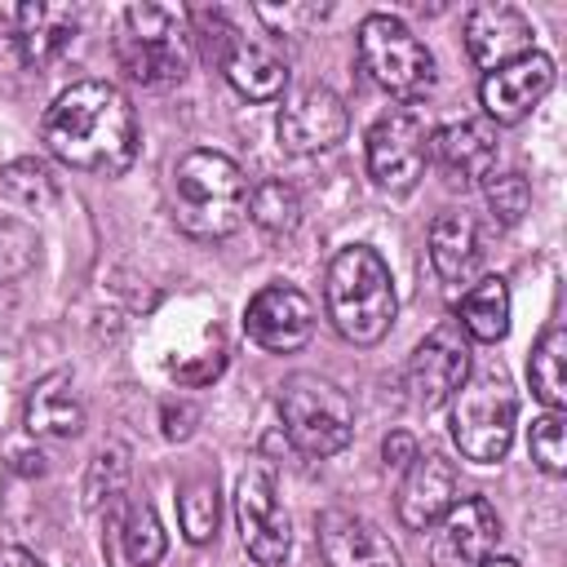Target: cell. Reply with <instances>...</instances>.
Segmentation results:
<instances>
[{
    "mask_svg": "<svg viewBox=\"0 0 567 567\" xmlns=\"http://www.w3.org/2000/svg\"><path fill=\"white\" fill-rule=\"evenodd\" d=\"M40 137L66 168L93 177H120L137 159L133 102L106 80H75L62 89L40 120Z\"/></svg>",
    "mask_w": 567,
    "mask_h": 567,
    "instance_id": "cell-1",
    "label": "cell"
},
{
    "mask_svg": "<svg viewBox=\"0 0 567 567\" xmlns=\"http://www.w3.org/2000/svg\"><path fill=\"white\" fill-rule=\"evenodd\" d=\"M248 177L221 151H186L173 164V221L190 239H226L248 217Z\"/></svg>",
    "mask_w": 567,
    "mask_h": 567,
    "instance_id": "cell-2",
    "label": "cell"
},
{
    "mask_svg": "<svg viewBox=\"0 0 567 567\" xmlns=\"http://www.w3.org/2000/svg\"><path fill=\"white\" fill-rule=\"evenodd\" d=\"M323 306L332 328L354 346H377L394 323V279L377 248L350 244L328 261Z\"/></svg>",
    "mask_w": 567,
    "mask_h": 567,
    "instance_id": "cell-3",
    "label": "cell"
},
{
    "mask_svg": "<svg viewBox=\"0 0 567 567\" xmlns=\"http://www.w3.org/2000/svg\"><path fill=\"white\" fill-rule=\"evenodd\" d=\"M275 408H279V421H284V434L292 439V447L301 456H337L350 439H354V403L350 394L319 377V372H292L279 394H275Z\"/></svg>",
    "mask_w": 567,
    "mask_h": 567,
    "instance_id": "cell-4",
    "label": "cell"
},
{
    "mask_svg": "<svg viewBox=\"0 0 567 567\" xmlns=\"http://www.w3.org/2000/svg\"><path fill=\"white\" fill-rule=\"evenodd\" d=\"M514 416H518V399L505 368L483 363L478 372H470L452 394V439L461 456L478 465H496L509 452Z\"/></svg>",
    "mask_w": 567,
    "mask_h": 567,
    "instance_id": "cell-5",
    "label": "cell"
},
{
    "mask_svg": "<svg viewBox=\"0 0 567 567\" xmlns=\"http://www.w3.org/2000/svg\"><path fill=\"white\" fill-rule=\"evenodd\" d=\"M115 62L137 84H177L190 66V31L164 4H128L115 31Z\"/></svg>",
    "mask_w": 567,
    "mask_h": 567,
    "instance_id": "cell-6",
    "label": "cell"
},
{
    "mask_svg": "<svg viewBox=\"0 0 567 567\" xmlns=\"http://www.w3.org/2000/svg\"><path fill=\"white\" fill-rule=\"evenodd\" d=\"M363 75L399 102H416L434 89V53L394 13H368L354 35Z\"/></svg>",
    "mask_w": 567,
    "mask_h": 567,
    "instance_id": "cell-7",
    "label": "cell"
},
{
    "mask_svg": "<svg viewBox=\"0 0 567 567\" xmlns=\"http://www.w3.org/2000/svg\"><path fill=\"white\" fill-rule=\"evenodd\" d=\"M430 120L416 106H394L368 128V177L385 195H408L430 164Z\"/></svg>",
    "mask_w": 567,
    "mask_h": 567,
    "instance_id": "cell-8",
    "label": "cell"
},
{
    "mask_svg": "<svg viewBox=\"0 0 567 567\" xmlns=\"http://www.w3.org/2000/svg\"><path fill=\"white\" fill-rule=\"evenodd\" d=\"M235 518H239V536L244 549L257 567H279L292 549V527L288 514L279 505L275 478L266 465H248L235 483Z\"/></svg>",
    "mask_w": 567,
    "mask_h": 567,
    "instance_id": "cell-9",
    "label": "cell"
},
{
    "mask_svg": "<svg viewBox=\"0 0 567 567\" xmlns=\"http://www.w3.org/2000/svg\"><path fill=\"white\" fill-rule=\"evenodd\" d=\"M470 377V337L443 319L434 332H425V341L412 350L408 363V390L416 408H439L456 394V385Z\"/></svg>",
    "mask_w": 567,
    "mask_h": 567,
    "instance_id": "cell-10",
    "label": "cell"
},
{
    "mask_svg": "<svg viewBox=\"0 0 567 567\" xmlns=\"http://www.w3.org/2000/svg\"><path fill=\"white\" fill-rule=\"evenodd\" d=\"M248 337L270 354H292L315 332V301L292 284H266L244 310Z\"/></svg>",
    "mask_w": 567,
    "mask_h": 567,
    "instance_id": "cell-11",
    "label": "cell"
},
{
    "mask_svg": "<svg viewBox=\"0 0 567 567\" xmlns=\"http://www.w3.org/2000/svg\"><path fill=\"white\" fill-rule=\"evenodd\" d=\"M501 518L483 496L456 501L430 532V567H478L487 554H496Z\"/></svg>",
    "mask_w": 567,
    "mask_h": 567,
    "instance_id": "cell-12",
    "label": "cell"
},
{
    "mask_svg": "<svg viewBox=\"0 0 567 567\" xmlns=\"http://www.w3.org/2000/svg\"><path fill=\"white\" fill-rule=\"evenodd\" d=\"M350 128V111L346 102L323 89V84H310V89H297L284 106H279V142L284 151L292 155H319V151H332Z\"/></svg>",
    "mask_w": 567,
    "mask_h": 567,
    "instance_id": "cell-13",
    "label": "cell"
},
{
    "mask_svg": "<svg viewBox=\"0 0 567 567\" xmlns=\"http://www.w3.org/2000/svg\"><path fill=\"white\" fill-rule=\"evenodd\" d=\"M554 89V62L545 53H527V58H514L496 71L483 75V111L492 124H518L532 115V106Z\"/></svg>",
    "mask_w": 567,
    "mask_h": 567,
    "instance_id": "cell-14",
    "label": "cell"
},
{
    "mask_svg": "<svg viewBox=\"0 0 567 567\" xmlns=\"http://www.w3.org/2000/svg\"><path fill=\"white\" fill-rule=\"evenodd\" d=\"M315 540L328 567H403V554L390 545V536L350 509H323Z\"/></svg>",
    "mask_w": 567,
    "mask_h": 567,
    "instance_id": "cell-15",
    "label": "cell"
},
{
    "mask_svg": "<svg viewBox=\"0 0 567 567\" xmlns=\"http://www.w3.org/2000/svg\"><path fill=\"white\" fill-rule=\"evenodd\" d=\"M461 483H456V470L439 456V452H430V456H412V465H408V474H403V483H399V501H394V509H399V523L403 527H412V532H425V527H434L461 496Z\"/></svg>",
    "mask_w": 567,
    "mask_h": 567,
    "instance_id": "cell-16",
    "label": "cell"
},
{
    "mask_svg": "<svg viewBox=\"0 0 567 567\" xmlns=\"http://www.w3.org/2000/svg\"><path fill=\"white\" fill-rule=\"evenodd\" d=\"M465 49L483 71H496L514 58L532 53V22L514 4H478L465 18Z\"/></svg>",
    "mask_w": 567,
    "mask_h": 567,
    "instance_id": "cell-17",
    "label": "cell"
},
{
    "mask_svg": "<svg viewBox=\"0 0 567 567\" xmlns=\"http://www.w3.org/2000/svg\"><path fill=\"white\" fill-rule=\"evenodd\" d=\"M217 66L230 80V89L244 93L248 102H275L288 84V62L275 53V44H266L261 35H244L239 27L221 44Z\"/></svg>",
    "mask_w": 567,
    "mask_h": 567,
    "instance_id": "cell-18",
    "label": "cell"
},
{
    "mask_svg": "<svg viewBox=\"0 0 567 567\" xmlns=\"http://www.w3.org/2000/svg\"><path fill=\"white\" fill-rule=\"evenodd\" d=\"M430 159L447 173L452 186H474L496 168V128L487 120H456L430 133Z\"/></svg>",
    "mask_w": 567,
    "mask_h": 567,
    "instance_id": "cell-19",
    "label": "cell"
},
{
    "mask_svg": "<svg viewBox=\"0 0 567 567\" xmlns=\"http://www.w3.org/2000/svg\"><path fill=\"white\" fill-rule=\"evenodd\" d=\"M106 558L111 567H155L164 558V523L151 501H120L106 509Z\"/></svg>",
    "mask_w": 567,
    "mask_h": 567,
    "instance_id": "cell-20",
    "label": "cell"
},
{
    "mask_svg": "<svg viewBox=\"0 0 567 567\" xmlns=\"http://www.w3.org/2000/svg\"><path fill=\"white\" fill-rule=\"evenodd\" d=\"M430 266L452 288L474 284V275L483 266V239H478V226H474L470 213L447 208L430 221Z\"/></svg>",
    "mask_w": 567,
    "mask_h": 567,
    "instance_id": "cell-21",
    "label": "cell"
},
{
    "mask_svg": "<svg viewBox=\"0 0 567 567\" xmlns=\"http://www.w3.org/2000/svg\"><path fill=\"white\" fill-rule=\"evenodd\" d=\"M27 430L35 439H75L84 430V403L75 394L71 372H49L31 385L27 394V412H22Z\"/></svg>",
    "mask_w": 567,
    "mask_h": 567,
    "instance_id": "cell-22",
    "label": "cell"
},
{
    "mask_svg": "<svg viewBox=\"0 0 567 567\" xmlns=\"http://www.w3.org/2000/svg\"><path fill=\"white\" fill-rule=\"evenodd\" d=\"M452 323L470 337V341H501L509 332V288L501 275H483L474 279L461 301H456V315Z\"/></svg>",
    "mask_w": 567,
    "mask_h": 567,
    "instance_id": "cell-23",
    "label": "cell"
},
{
    "mask_svg": "<svg viewBox=\"0 0 567 567\" xmlns=\"http://www.w3.org/2000/svg\"><path fill=\"white\" fill-rule=\"evenodd\" d=\"M18 49L27 66H44L53 62L71 40H75V13L58 9V4H22L18 13Z\"/></svg>",
    "mask_w": 567,
    "mask_h": 567,
    "instance_id": "cell-24",
    "label": "cell"
},
{
    "mask_svg": "<svg viewBox=\"0 0 567 567\" xmlns=\"http://www.w3.org/2000/svg\"><path fill=\"white\" fill-rule=\"evenodd\" d=\"M527 377H532V394H536L549 412H563V408H567V332H563L558 323L545 328L540 341L532 346Z\"/></svg>",
    "mask_w": 567,
    "mask_h": 567,
    "instance_id": "cell-25",
    "label": "cell"
},
{
    "mask_svg": "<svg viewBox=\"0 0 567 567\" xmlns=\"http://www.w3.org/2000/svg\"><path fill=\"white\" fill-rule=\"evenodd\" d=\"M217 518H221L217 478H213V474L186 478L182 492H177V523H182V536H186L190 545H208V540L217 536Z\"/></svg>",
    "mask_w": 567,
    "mask_h": 567,
    "instance_id": "cell-26",
    "label": "cell"
},
{
    "mask_svg": "<svg viewBox=\"0 0 567 567\" xmlns=\"http://www.w3.org/2000/svg\"><path fill=\"white\" fill-rule=\"evenodd\" d=\"M248 217H252L266 235H288V230H297V221H301V195H297L288 182H279V177L257 182V186L248 190Z\"/></svg>",
    "mask_w": 567,
    "mask_h": 567,
    "instance_id": "cell-27",
    "label": "cell"
},
{
    "mask_svg": "<svg viewBox=\"0 0 567 567\" xmlns=\"http://www.w3.org/2000/svg\"><path fill=\"white\" fill-rule=\"evenodd\" d=\"M124 487H128V452H124L120 443H106V447L93 456V465H89L84 496H89L93 509H102V505L111 509V505L124 501Z\"/></svg>",
    "mask_w": 567,
    "mask_h": 567,
    "instance_id": "cell-28",
    "label": "cell"
},
{
    "mask_svg": "<svg viewBox=\"0 0 567 567\" xmlns=\"http://www.w3.org/2000/svg\"><path fill=\"white\" fill-rule=\"evenodd\" d=\"M483 195H487V208L496 213V221L514 226L523 221V213L532 208V186L523 173H492L483 177Z\"/></svg>",
    "mask_w": 567,
    "mask_h": 567,
    "instance_id": "cell-29",
    "label": "cell"
},
{
    "mask_svg": "<svg viewBox=\"0 0 567 567\" xmlns=\"http://www.w3.org/2000/svg\"><path fill=\"white\" fill-rule=\"evenodd\" d=\"M532 461L545 474H567V430H563V412H545L532 421Z\"/></svg>",
    "mask_w": 567,
    "mask_h": 567,
    "instance_id": "cell-30",
    "label": "cell"
},
{
    "mask_svg": "<svg viewBox=\"0 0 567 567\" xmlns=\"http://www.w3.org/2000/svg\"><path fill=\"white\" fill-rule=\"evenodd\" d=\"M35 235L22 226V221H4L0 226V284H13L22 279L31 266H35Z\"/></svg>",
    "mask_w": 567,
    "mask_h": 567,
    "instance_id": "cell-31",
    "label": "cell"
},
{
    "mask_svg": "<svg viewBox=\"0 0 567 567\" xmlns=\"http://www.w3.org/2000/svg\"><path fill=\"white\" fill-rule=\"evenodd\" d=\"M0 177H4V190L18 195L22 204H35V199H49L53 195V177L35 159H13V164H4Z\"/></svg>",
    "mask_w": 567,
    "mask_h": 567,
    "instance_id": "cell-32",
    "label": "cell"
},
{
    "mask_svg": "<svg viewBox=\"0 0 567 567\" xmlns=\"http://www.w3.org/2000/svg\"><path fill=\"white\" fill-rule=\"evenodd\" d=\"M257 18H261V22H270V27H279V35H301V31H306V22L323 18V9H315V4H284V9L257 4Z\"/></svg>",
    "mask_w": 567,
    "mask_h": 567,
    "instance_id": "cell-33",
    "label": "cell"
},
{
    "mask_svg": "<svg viewBox=\"0 0 567 567\" xmlns=\"http://www.w3.org/2000/svg\"><path fill=\"white\" fill-rule=\"evenodd\" d=\"M159 421H164V439H173V443H182V439H190V434H195V421H199V408H195L190 399H168V403L159 408Z\"/></svg>",
    "mask_w": 567,
    "mask_h": 567,
    "instance_id": "cell-34",
    "label": "cell"
},
{
    "mask_svg": "<svg viewBox=\"0 0 567 567\" xmlns=\"http://www.w3.org/2000/svg\"><path fill=\"white\" fill-rule=\"evenodd\" d=\"M381 456H385V465L408 470V465H412V456H416V439H412V434H403V430H394V434H385Z\"/></svg>",
    "mask_w": 567,
    "mask_h": 567,
    "instance_id": "cell-35",
    "label": "cell"
},
{
    "mask_svg": "<svg viewBox=\"0 0 567 567\" xmlns=\"http://www.w3.org/2000/svg\"><path fill=\"white\" fill-rule=\"evenodd\" d=\"M0 567H40V563L18 545H0Z\"/></svg>",
    "mask_w": 567,
    "mask_h": 567,
    "instance_id": "cell-36",
    "label": "cell"
},
{
    "mask_svg": "<svg viewBox=\"0 0 567 567\" xmlns=\"http://www.w3.org/2000/svg\"><path fill=\"white\" fill-rule=\"evenodd\" d=\"M478 567H523V563L518 558H505V554H487Z\"/></svg>",
    "mask_w": 567,
    "mask_h": 567,
    "instance_id": "cell-37",
    "label": "cell"
}]
</instances>
